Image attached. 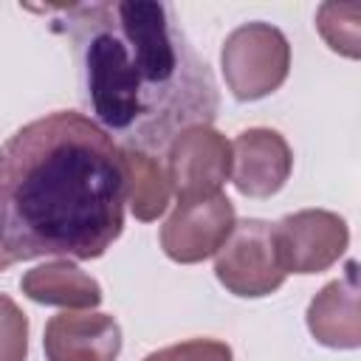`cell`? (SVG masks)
<instances>
[{"label":"cell","mask_w":361,"mask_h":361,"mask_svg":"<svg viewBox=\"0 0 361 361\" xmlns=\"http://www.w3.org/2000/svg\"><path fill=\"white\" fill-rule=\"evenodd\" d=\"M276 254L285 274H322L350 245L347 220L327 209H302L274 223Z\"/></svg>","instance_id":"obj_5"},{"label":"cell","mask_w":361,"mask_h":361,"mask_svg":"<svg viewBox=\"0 0 361 361\" xmlns=\"http://www.w3.org/2000/svg\"><path fill=\"white\" fill-rule=\"evenodd\" d=\"M121 147L87 116L54 110L0 144V248L17 259H99L124 228Z\"/></svg>","instance_id":"obj_2"},{"label":"cell","mask_w":361,"mask_h":361,"mask_svg":"<svg viewBox=\"0 0 361 361\" xmlns=\"http://www.w3.org/2000/svg\"><path fill=\"white\" fill-rule=\"evenodd\" d=\"M310 336L333 350L361 347V310H358V262L350 259L344 274L327 282L307 305Z\"/></svg>","instance_id":"obj_10"},{"label":"cell","mask_w":361,"mask_h":361,"mask_svg":"<svg viewBox=\"0 0 361 361\" xmlns=\"http://www.w3.org/2000/svg\"><path fill=\"white\" fill-rule=\"evenodd\" d=\"M124 169H127V197H130V212L135 220L152 223L158 220L172 195V183L166 175V166L141 149H121Z\"/></svg>","instance_id":"obj_12"},{"label":"cell","mask_w":361,"mask_h":361,"mask_svg":"<svg viewBox=\"0 0 361 361\" xmlns=\"http://www.w3.org/2000/svg\"><path fill=\"white\" fill-rule=\"evenodd\" d=\"M144 361H234V353L226 341L217 338H189L180 344L161 347Z\"/></svg>","instance_id":"obj_15"},{"label":"cell","mask_w":361,"mask_h":361,"mask_svg":"<svg viewBox=\"0 0 361 361\" xmlns=\"http://www.w3.org/2000/svg\"><path fill=\"white\" fill-rule=\"evenodd\" d=\"M48 361H116L121 353V327L107 313L51 316L42 336Z\"/></svg>","instance_id":"obj_9"},{"label":"cell","mask_w":361,"mask_h":361,"mask_svg":"<svg viewBox=\"0 0 361 361\" xmlns=\"http://www.w3.org/2000/svg\"><path fill=\"white\" fill-rule=\"evenodd\" d=\"M20 290L37 305L54 307H96L102 305V285L71 259H54L23 274Z\"/></svg>","instance_id":"obj_11"},{"label":"cell","mask_w":361,"mask_h":361,"mask_svg":"<svg viewBox=\"0 0 361 361\" xmlns=\"http://www.w3.org/2000/svg\"><path fill=\"white\" fill-rule=\"evenodd\" d=\"M220 68L237 102L265 99L288 79V37L271 23H245L226 37L220 51Z\"/></svg>","instance_id":"obj_3"},{"label":"cell","mask_w":361,"mask_h":361,"mask_svg":"<svg viewBox=\"0 0 361 361\" xmlns=\"http://www.w3.org/2000/svg\"><path fill=\"white\" fill-rule=\"evenodd\" d=\"M234 223V203L223 192L195 200H178L175 212L161 226V248L180 265L203 262L220 251Z\"/></svg>","instance_id":"obj_6"},{"label":"cell","mask_w":361,"mask_h":361,"mask_svg":"<svg viewBox=\"0 0 361 361\" xmlns=\"http://www.w3.org/2000/svg\"><path fill=\"white\" fill-rule=\"evenodd\" d=\"M166 175L178 200L217 195L231 178V144L212 124L189 127L166 147Z\"/></svg>","instance_id":"obj_7"},{"label":"cell","mask_w":361,"mask_h":361,"mask_svg":"<svg viewBox=\"0 0 361 361\" xmlns=\"http://www.w3.org/2000/svg\"><path fill=\"white\" fill-rule=\"evenodd\" d=\"M358 17H361L358 3H324V6H319L316 28L336 54H341L347 59H358L361 56Z\"/></svg>","instance_id":"obj_13"},{"label":"cell","mask_w":361,"mask_h":361,"mask_svg":"<svg viewBox=\"0 0 361 361\" xmlns=\"http://www.w3.org/2000/svg\"><path fill=\"white\" fill-rule=\"evenodd\" d=\"M11 262H14V259H11V257H8V254H6L3 248H0V274H3V271H6V268H8Z\"/></svg>","instance_id":"obj_16"},{"label":"cell","mask_w":361,"mask_h":361,"mask_svg":"<svg viewBox=\"0 0 361 361\" xmlns=\"http://www.w3.org/2000/svg\"><path fill=\"white\" fill-rule=\"evenodd\" d=\"M214 274L228 293L243 299H259L279 290L288 274L276 254L274 226L259 217L234 223L214 257Z\"/></svg>","instance_id":"obj_4"},{"label":"cell","mask_w":361,"mask_h":361,"mask_svg":"<svg viewBox=\"0 0 361 361\" xmlns=\"http://www.w3.org/2000/svg\"><path fill=\"white\" fill-rule=\"evenodd\" d=\"M82 76V102L121 147L161 152L220 107L209 62L161 0H104L56 8Z\"/></svg>","instance_id":"obj_1"},{"label":"cell","mask_w":361,"mask_h":361,"mask_svg":"<svg viewBox=\"0 0 361 361\" xmlns=\"http://www.w3.org/2000/svg\"><path fill=\"white\" fill-rule=\"evenodd\" d=\"M293 169V152L282 133L248 127L231 144V183L245 197L276 195Z\"/></svg>","instance_id":"obj_8"},{"label":"cell","mask_w":361,"mask_h":361,"mask_svg":"<svg viewBox=\"0 0 361 361\" xmlns=\"http://www.w3.org/2000/svg\"><path fill=\"white\" fill-rule=\"evenodd\" d=\"M28 358V316L20 305L0 293V361Z\"/></svg>","instance_id":"obj_14"}]
</instances>
